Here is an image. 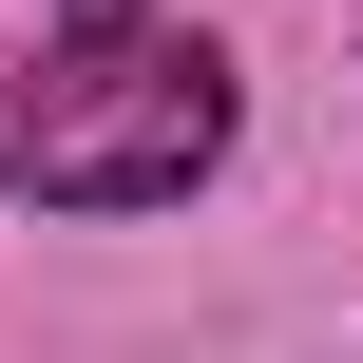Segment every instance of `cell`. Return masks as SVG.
Masks as SVG:
<instances>
[{
  "instance_id": "6da1fadb",
  "label": "cell",
  "mask_w": 363,
  "mask_h": 363,
  "mask_svg": "<svg viewBox=\"0 0 363 363\" xmlns=\"http://www.w3.org/2000/svg\"><path fill=\"white\" fill-rule=\"evenodd\" d=\"M230 153V57L211 38H57L38 77H0V191L38 211H172Z\"/></svg>"
},
{
  "instance_id": "7a4b0ae2",
  "label": "cell",
  "mask_w": 363,
  "mask_h": 363,
  "mask_svg": "<svg viewBox=\"0 0 363 363\" xmlns=\"http://www.w3.org/2000/svg\"><path fill=\"white\" fill-rule=\"evenodd\" d=\"M77 38H134V0H77Z\"/></svg>"
}]
</instances>
